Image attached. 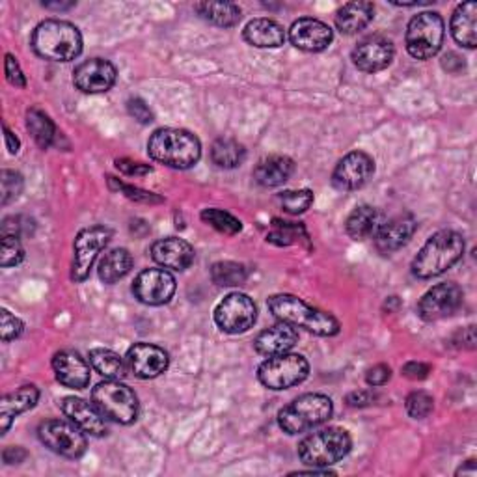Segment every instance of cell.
I'll list each match as a JSON object with an SVG mask.
<instances>
[{
    "instance_id": "d4e9b609",
    "label": "cell",
    "mask_w": 477,
    "mask_h": 477,
    "mask_svg": "<svg viewBox=\"0 0 477 477\" xmlns=\"http://www.w3.org/2000/svg\"><path fill=\"white\" fill-rule=\"evenodd\" d=\"M245 42L258 49H278L286 42V30L280 23L267 17L252 19L243 30Z\"/></svg>"
},
{
    "instance_id": "52a82bcc",
    "label": "cell",
    "mask_w": 477,
    "mask_h": 477,
    "mask_svg": "<svg viewBox=\"0 0 477 477\" xmlns=\"http://www.w3.org/2000/svg\"><path fill=\"white\" fill-rule=\"evenodd\" d=\"M92 403L99 412L119 425H129L138 418L137 393L119 381L107 379L92 390Z\"/></svg>"
},
{
    "instance_id": "ee69618b",
    "label": "cell",
    "mask_w": 477,
    "mask_h": 477,
    "mask_svg": "<svg viewBox=\"0 0 477 477\" xmlns=\"http://www.w3.org/2000/svg\"><path fill=\"white\" fill-rule=\"evenodd\" d=\"M5 73H6V78L8 83L15 88H25L26 86V78L21 71V66L17 62V58H14L12 55H6V60H5Z\"/></svg>"
},
{
    "instance_id": "f6af8a7d",
    "label": "cell",
    "mask_w": 477,
    "mask_h": 477,
    "mask_svg": "<svg viewBox=\"0 0 477 477\" xmlns=\"http://www.w3.org/2000/svg\"><path fill=\"white\" fill-rule=\"evenodd\" d=\"M117 188H122L129 200H135V202H144V204H161L163 202V198H158L153 192H147V190H142V188H137V187L117 183Z\"/></svg>"
},
{
    "instance_id": "9a60e30c",
    "label": "cell",
    "mask_w": 477,
    "mask_h": 477,
    "mask_svg": "<svg viewBox=\"0 0 477 477\" xmlns=\"http://www.w3.org/2000/svg\"><path fill=\"white\" fill-rule=\"evenodd\" d=\"M375 174V161L364 151H350L336 165L332 185L338 190L362 188Z\"/></svg>"
},
{
    "instance_id": "f5cc1de1",
    "label": "cell",
    "mask_w": 477,
    "mask_h": 477,
    "mask_svg": "<svg viewBox=\"0 0 477 477\" xmlns=\"http://www.w3.org/2000/svg\"><path fill=\"white\" fill-rule=\"evenodd\" d=\"M26 457H28V453L21 446H12V448H6L3 452V461L6 464H21Z\"/></svg>"
},
{
    "instance_id": "ba28073f",
    "label": "cell",
    "mask_w": 477,
    "mask_h": 477,
    "mask_svg": "<svg viewBox=\"0 0 477 477\" xmlns=\"http://www.w3.org/2000/svg\"><path fill=\"white\" fill-rule=\"evenodd\" d=\"M407 51L416 60H429L439 55L444 44V19L436 12L414 15L407 26Z\"/></svg>"
},
{
    "instance_id": "e0dca14e",
    "label": "cell",
    "mask_w": 477,
    "mask_h": 477,
    "mask_svg": "<svg viewBox=\"0 0 477 477\" xmlns=\"http://www.w3.org/2000/svg\"><path fill=\"white\" fill-rule=\"evenodd\" d=\"M395 56V47L391 39L381 34L364 37L352 51L354 66L364 73H377L386 69Z\"/></svg>"
},
{
    "instance_id": "7dc6e473",
    "label": "cell",
    "mask_w": 477,
    "mask_h": 477,
    "mask_svg": "<svg viewBox=\"0 0 477 477\" xmlns=\"http://www.w3.org/2000/svg\"><path fill=\"white\" fill-rule=\"evenodd\" d=\"M390 377H391V370L386 364H377L371 370H368L366 382L371 388H379V386H384L390 381Z\"/></svg>"
},
{
    "instance_id": "8d00e7d4",
    "label": "cell",
    "mask_w": 477,
    "mask_h": 477,
    "mask_svg": "<svg viewBox=\"0 0 477 477\" xmlns=\"http://www.w3.org/2000/svg\"><path fill=\"white\" fill-rule=\"evenodd\" d=\"M306 238V229L304 226L299 222H286V220H274L272 222V229L267 235V241L276 245V247H291L300 238Z\"/></svg>"
},
{
    "instance_id": "11a10c76",
    "label": "cell",
    "mask_w": 477,
    "mask_h": 477,
    "mask_svg": "<svg viewBox=\"0 0 477 477\" xmlns=\"http://www.w3.org/2000/svg\"><path fill=\"white\" fill-rule=\"evenodd\" d=\"M5 138H6V147H8V151L12 153V155H17L19 153V147H21V142H19V138L5 126Z\"/></svg>"
},
{
    "instance_id": "74e56055",
    "label": "cell",
    "mask_w": 477,
    "mask_h": 477,
    "mask_svg": "<svg viewBox=\"0 0 477 477\" xmlns=\"http://www.w3.org/2000/svg\"><path fill=\"white\" fill-rule=\"evenodd\" d=\"M202 220L206 224H209L211 228H215L217 231L224 233V235H237L238 231L243 229V224L238 218H235L233 215H229L228 211L217 209V208H209L202 211Z\"/></svg>"
},
{
    "instance_id": "c3c4849f",
    "label": "cell",
    "mask_w": 477,
    "mask_h": 477,
    "mask_svg": "<svg viewBox=\"0 0 477 477\" xmlns=\"http://www.w3.org/2000/svg\"><path fill=\"white\" fill-rule=\"evenodd\" d=\"M25 224H28V220H25L23 217H10L3 222V235H10V237H17L21 238L25 233H30V228H26Z\"/></svg>"
},
{
    "instance_id": "484cf974",
    "label": "cell",
    "mask_w": 477,
    "mask_h": 477,
    "mask_svg": "<svg viewBox=\"0 0 477 477\" xmlns=\"http://www.w3.org/2000/svg\"><path fill=\"white\" fill-rule=\"evenodd\" d=\"M299 341V332L288 323H278L258 334L254 349L263 356H278L291 350Z\"/></svg>"
},
{
    "instance_id": "836d02e7",
    "label": "cell",
    "mask_w": 477,
    "mask_h": 477,
    "mask_svg": "<svg viewBox=\"0 0 477 477\" xmlns=\"http://www.w3.org/2000/svg\"><path fill=\"white\" fill-rule=\"evenodd\" d=\"M211 158L218 168L233 170L245 163L247 149L233 138H218L211 147Z\"/></svg>"
},
{
    "instance_id": "277c9868",
    "label": "cell",
    "mask_w": 477,
    "mask_h": 477,
    "mask_svg": "<svg viewBox=\"0 0 477 477\" xmlns=\"http://www.w3.org/2000/svg\"><path fill=\"white\" fill-rule=\"evenodd\" d=\"M464 238L453 229L436 231L427 238L412 261V274L421 280H431L450 270L464 254Z\"/></svg>"
},
{
    "instance_id": "9c48e42d",
    "label": "cell",
    "mask_w": 477,
    "mask_h": 477,
    "mask_svg": "<svg viewBox=\"0 0 477 477\" xmlns=\"http://www.w3.org/2000/svg\"><path fill=\"white\" fill-rule=\"evenodd\" d=\"M112 229L96 224L76 233L73 241V261H71V280L81 284L90 276V270L101 250L110 243Z\"/></svg>"
},
{
    "instance_id": "1f68e13d",
    "label": "cell",
    "mask_w": 477,
    "mask_h": 477,
    "mask_svg": "<svg viewBox=\"0 0 477 477\" xmlns=\"http://www.w3.org/2000/svg\"><path fill=\"white\" fill-rule=\"evenodd\" d=\"M194 10L202 19H206L208 23L220 26V28L235 26L243 17L241 8H238L233 3H198L194 6Z\"/></svg>"
},
{
    "instance_id": "ac0fdd59",
    "label": "cell",
    "mask_w": 477,
    "mask_h": 477,
    "mask_svg": "<svg viewBox=\"0 0 477 477\" xmlns=\"http://www.w3.org/2000/svg\"><path fill=\"white\" fill-rule=\"evenodd\" d=\"M332 39V28L327 23L313 17H302L289 28V42L293 44V47L306 53H321L329 49Z\"/></svg>"
},
{
    "instance_id": "816d5d0a",
    "label": "cell",
    "mask_w": 477,
    "mask_h": 477,
    "mask_svg": "<svg viewBox=\"0 0 477 477\" xmlns=\"http://www.w3.org/2000/svg\"><path fill=\"white\" fill-rule=\"evenodd\" d=\"M375 401V393L368 391V390H360V391H350L347 395V405L349 407H368Z\"/></svg>"
},
{
    "instance_id": "5bb4252c",
    "label": "cell",
    "mask_w": 477,
    "mask_h": 477,
    "mask_svg": "<svg viewBox=\"0 0 477 477\" xmlns=\"http://www.w3.org/2000/svg\"><path fill=\"white\" fill-rule=\"evenodd\" d=\"M135 297L147 306H163L176 293V278L167 269H146L133 284Z\"/></svg>"
},
{
    "instance_id": "7402d4cb",
    "label": "cell",
    "mask_w": 477,
    "mask_h": 477,
    "mask_svg": "<svg viewBox=\"0 0 477 477\" xmlns=\"http://www.w3.org/2000/svg\"><path fill=\"white\" fill-rule=\"evenodd\" d=\"M149 254L155 263H158L163 269H170V270L188 269L196 256L192 245L179 237L158 238V241L151 245Z\"/></svg>"
},
{
    "instance_id": "f907efd6",
    "label": "cell",
    "mask_w": 477,
    "mask_h": 477,
    "mask_svg": "<svg viewBox=\"0 0 477 477\" xmlns=\"http://www.w3.org/2000/svg\"><path fill=\"white\" fill-rule=\"evenodd\" d=\"M401 373H403V377H407L411 381H423V379L429 377L431 366L423 364V362H409V364L403 366Z\"/></svg>"
},
{
    "instance_id": "b9f144b4",
    "label": "cell",
    "mask_w": 477,
    "mask_h": 477,
    "mask_svg": "<svg viewBox=\"0 0 477 477\" xmlns=\"http://www.w3.org/2000/svg\"><path fill=\"white\" fill-rule=\"evenodd\" d=\"M0 183H3V206H8L10 202H14L15 198L23 192V176L19 172L3 170Z\"/></svg>"
},
{
    "instance_id": "d6a6232c",
    "label": "cell",
    "mask_w": 477,
    "mask_h": 477,
    "mask_svg": "<svg viewBox=\"0 0 477 477\" xmlns=\"http://www.w3.org/2000/svg\"><path fill=\"white\" fill-rule=\"evenodd\" d=\"M90 366L105 379L122 381L127 375V364L124 358L110 349L90 350Z\"/></svg>"
},
{
    "instance_id": "d6986e66",
    "label": "cell",
    "mask_w": 477,
    "mask_h": 477,
    "mask_svg": "<svg viewBox=\"0 0 477 477\" xmlns=\"http://www.w3.org/2000/svg\"><path fill=\"white\" fill-rule=\"evenodd\" d=\"M127 368L138 379H155L168 368V352L151 343H135L127 350Z\"/></svg>"
},
{
    "instance_id": "7a4b0ae2",
    "label": "cell",
    "mask_w": 477,
    "mask_h": 477,
    "mask_svg": "<svg viewBox=\"0 0 477 477\" xmlns=\"http://www.w3.org/2000/svg\"><path fill=\"white\" fill-rule=\"evenodd\" d=\"M147 153L153 161L176 170L192 168L202 157V144L185 129H157L147 140Z\"/></svg>"
},
{
    "instance_id": "f546056e",
    "label": "cell",
    "mask_w": 477,
    "mask_h": 477,
    "mask_svg": "<svg viewBox=\"0 0 477 477\" xmlns=\"http://www.w3.org/2000/svg\"><path fill=\"white\" fill-rule=\"evenodd\" d=\"M477 5L475 3H462L455 8L453 17H452V34L453 39L466 47V49H473L477 46Z\"/></svg>"
},
{
    "instance_id": "4fadbf2b",
    "label": "cell",
    "mask_w": 477,
    "mask_h": 477,
    "mask_svg": "<svg viewBox=\"0 0 477 477\" xmlns=\"http://www.w3.org/2000/svg\"><path fill=\"white\" fill-rule=\"evenodd\" d=\"M462 289L453 284H439L431 288L418 302V315L423 321H441L446 320V317L453 315L461 304H462Z\"/></svg>"
},
{
    "instance_id": "db71d44e",
    "label": "cell",
    "mask_w": 477,
    "mask_h": 477,
    "mask_svg": "<svg viewBox=\"0 0 477 477\" xmlns=\"http://www.w3.org/2000/svg\"><path fill=\"white\" fill-rule=\"evenodd\" d=\"M442 67L450 73H459L461 69H464V60L455 53H448L442 58Z\"/></svg>"
},
{
    "instance_id": "cb8c5ba5",
    "label": "cell",
    "mask_w": 477,
    "mask_h": 477,
    "mask_svg": "<svg viewBox=\"0 0 477 477\" xmlns=\"http://www.w3.org/2000/svg\"><path fill=\"white\" fill-rule=\"evenodd\" d=\"M37 400H39V390L34 384H25L15 391L5 395L3 403H0V432L6 434L14 420L19 414L34 409Z\"/></svg>"
},
{
    "instance_id": "ab89813d",
    "label": "cell",
    "mask_w": 477,
    "mask_h": 477,
    "mask_svg": "<svg viewBox=\"0 0 477 477\" xmlns=\"http://www.w3.org/2000/svg\"><path fill=\"white\" fill-rule=\"evenodd\" d=\"M405 407H407L409 416H412L414 420H423L432 412V407H434L432 395H429L427 391H412L407 397Z\"/></svg>"
},
{
    "instance_id": "8fae6325",
    "label": "cell",
    "mask_w": 477,
    "mask_h": 477,
    "mask_svg": "<svg viewBox=\"0 0 477 477\" xmlns=\"http://www.w3.org/2000/svg\"><path fill=\"white\" fill-rule=\"evenodd\" d=\"M37 436L46 448L66 459H81L88 448L86 432L78 429L73 421L47 420L39 423Z\"/></svg>"
},
{
    "instance_id": "2e32d148",
    "label": "cell",
    "mask_w": 477,
    "mask_h": 477,
    "mask_svg": "<svg viewBox=\"0 0 477 477\" xmlns=\"http://www.w3.org/2000/svg\"><path fill=\"white\" fill-rule=\"evenodd\" d=\"M116 66L105 58L86 60L73 71V85L83 94H105L116 85Z\"/></svg>"
},
{
    "instance_id": "7bdbcfd3",
    "label": "cell",
    "mask_w": 477,
    "mask_h": 477,
    "mask_svg": "<svg viewBox=\"0 0 477 477\" xmlns=\"http://www.w3.org/2000/svg\"><path fill=\"white\" fill-rule=\"evenodd\" d=\"M23 330L25 325L19 317L12 315L8 310H3V313H0V338H3V341L8 343L12 340H17Z\"/></svg>"
},
{
    "instance_id": "e575fe53",
    "label": "cell",
    "mask_w": 477,
    "mask_h": 477,
    "mask_svg": "<svg viewBox=\"0 0 477 477\" xmlns=\"http://www.w3.org/2000/svg\"><path fill=\"white\" fill-rule=\"evenodd\" d=\"M26 129L30 131L34 142L44 149L53 146L56 138V127L53 124V119L39 108H30L26 112Z\"/></svg>"
},
{
    "instance_id": "44dd1931",
    "label": "cell",
    "mask_w": 477,
    "mask_h": 477,
    "mask_svg": "<svg viewBox=\"0 0 477 477\" xmlns=\"http://www.w3.org/2000/svg\"><path fill=\"white\" fill-rule=\"evenodd\" d=\"M56 381L71 390H85L90 384V364L75 350H60L53 356Z\"/></svg>"
},
{
    "instance_id": "4dcf8cb0",
    "label": "cell",
    "mask_w": 477,
    "mask_h": 477,
    "mask_svg": "<svg viewBox=\"0 0 477 477\" xmlns=\"http://www.w3.org/2000/svg\"><path fill=\"white\" fill-rule=\"evenodd\" d=\"M133 263V256L126 249H114L107 252L97 267L99 280L103 284H116L131 272Z\"/></svg>"
},
{
    "instance_id": "f1b7e54d",
    "label": "cell",
    "mask_w": 477,
    "mask_h": 477,
    "mask_svg": "<svg viewBox=\"0 0 477 477\" xmlns=\"http://www.w3.org/2000/svg\"><path fill=\"white\" fill-rule=\"evenodd\" d=\"M373 14L375 6L371 3H347L336 14V28L345 36L358 34L373 21Z\"/></svg>"
},
{
    "instance_id": "60d3db41",
    "label": "cell",
    "mask_w": 477,
    "mask_h": 477,
    "mask_svg": "<svg viewBox=\"0 0 477 477\" xmlns=\"http://www.w3.org/2000/svg\"><path fill=\"white\" fill-rule=\"evenodd\" d=\"M25 259V249L17 237L3 235V254H0V265L5 269L15 267Z\"/></svg>"
},
{
    "instance_id": "7c38bea8",
    "label": "cell",
    "mask_w": 477,
    "mask_h": 477,
    "mask_svg": "<svg viewBox=\"0 0 477 477\" xmlns=\"http://www.w3.org/2000/svg\"><path fill=\"white\" fill-rule=\"evenodd\" d=\"M258 320L254 300L245 293H229L215 308V323L226 334L249 332Z\"/></svg>"
},
{
    "instance_id": "83f0119b",
    "label": "cell",
    "mask_w": 477,
    "mask_h": 477,
    "mask_svg": "<svg viewBox=\"0 0 477 477\" xmlns=\"http://www.w3.org/2000/svg\"><path fill=\"white\" fill-rule=\"evenodd\" d=\"M384 215L373 206H358L345 222V231L354 241H366L377 235L379 228L384 224Z\"/></svg>"
},
{
    "instance_id": "bcb514c9",
    "label": "cell",
    "mask_w": 477,
    "mask_h": 477,
    "mask_svg": "<svg viewBox=\"0 0 477 477\" xmlns=\"http://www.w3.org/2000/svg\"><path fill=\"white\" fill-rule=\"evenodd\" d=\"M127 110L140 124H151L153 122V112L149 110L146 101H142L140 97H131L127 101Z\"/></svg>"
},
{
    "instance_id": "f35d334b",
    "label": "cell",
    "mask_w": 477,
    "mask_h": 477,
    "mask_svg": "<svg viewBox=\"0 0 477 477\" xmlns=\"http://www.w3.org/2000/svg\"><path fill=\"white\" fill-rule=\"evenodd\" d=\"M280 204L286 213L300 215L306 213L313 204V192L308 188L300 190H286L280 194Z\"/></svg>"
},
{
    "instance_id": "6f0895ef",
    "label": "cell",
    "mask_w": 477,
    "mask_h": 477,
    "mask_svg": "<svg viewBox=\"0 0 477 477\" xmlns=\"http://www.w3.org/2000/svg\"><path fill=\"white\" fill-rule=\"evenodd\" d=\"M46 8H49V10H69V8H73L75 6V3H69V5H62V3H46L44 5Z\"/></svg>"
},
{
    "instance_id": "8992f818",
    "label": "cell",
    "mask_w": 477,
    "mask_h": 477,
    "mask_svg": "<svg viewBox=\"0 0 477 477\" xmlns=\"http://www.w3.org/2000/svg\"><path fill=\"white\" fill-rule=\"evenodd\" d=\"M332 400L323 393H304L278 412V425L288 434L306 432L332 418Z\"/></svg>"
},
{
    "instance_id": "ffe728a7",
    "label": "cell",
    "mask_w": 477,
    "mask_h": 477,
    "mask_svg": "<svg viewBox=\"0 0 477 477\" xmlns=\"http://www.w3.org/2000/svg\"><path fill=\"white\" fill-rule=\"evenodd\" d=\"M418 229V220L414 215L411 213H403V215H397L390 220H384V224L379 228L375 238V245L381 252L390 254L403 249L412 235Z\"/></svg>"
},
{
    "instance_id": "30bf717a",
    "label": "cell",
    "mask_w": 477,
    "mask_h": 477,
    "mask_svg": "<svg viewBox=\"0 0 477 477\" xmlns=\"http://www.w3.org/2000/svg\"><path fill=\"white\" fill-rule=\"evenodd\" d=\"M310 375V364L300 354L269 356L259 370L258 379L269 390H288L304 382Z\"/></svg>"
},
{
    "instance_id": "4316f807",
    "label": "cell",
    "mask_w": 477,
    "mask_h": 477,
    "mask_svg": "<svg viewBox=\"0 0 477 477\" xmlns=\"http://www.w3.org/2000/svg\"><path fill=\"white\" fill-rule=\"evenodd\" d=\"M295 172V163L286 155H270L261 158L254 168V179L258 185L274 188L284 185Z\"/></svg>"
},
{
    "instance_id": "9f6ffc18",
    "label": "cell",
    "mask_w": 477,
    "mask_h": 477,
    "mask_svg": "<svg viewBox=\"0 0 477 477\" xmlns=\"http://www.w3.org/2000/svg\"><path fill=\"white\" fill-rule=\"evenodd\" d=\"M477 473V466H475V461H468L466 462V466H462V468H459L457 470V475H475Z\"/></svg>"
},
{
    "instance_id": "3957f363",
    "label": "cell",
    "mask_w": 477,
    "mask_h": 477,
    "mask_svg": "<svg viewBox=\"0 0 477 477\" xmlns=\"http://www.w3.org/2000/svg\"><path fill=\"white\" fill-rule=\"evenodd\" d=\"M34 53L51 62H71L83 53V36L67 21L47 19L32 32Z\"/></svg>"
},
{
    "instance_id": "681fc988",
    "label": "cell",
    "mask_w": 477,
    "mask_h": 477,
    "mask_svg": "<svg viewBox=\"0 0 477 477\" xmlns=\"http://www.w3.org/2000/svg\"><path fill=\"white\" fill-rule=\"evenodd\" d=\"M116 167H117L119 172H124L127 176H146V174H149L153 170L149 165L135 163V161H129V158H117Z\"/></svg>"
},
{
    "instance_id": "5b68a950",
    "label": "cell",
    "mask_w": 477,
    "mask_h": 477,
    "mask_svg": "<svg viewBox=\"0 0 477 477\" xmlns=\"http://www.w3.org/2000/svg\"><path fill=\"white\" fill-rule=\"evenodd\" d=\"M350 434L341 427L317 431L299 444V459L311 468H329L349 455Z\"/></svg>"
},
{
    "instance_id": "d590c367",
    "label": "cell",
    "mask_w": 477,
    "mask_h": 477,
    "mask_svg": "<svg viewBox=\"0 0 477 477\" xmlns=\"http://www.w3.org/2000/svg\"><path fill=\"white\" fill-rule=\"evenodd\" d=\"M211 278L217 286L224 288H235L247 282L249 270L243 263L237 261H218L211 269Z\"/></svg>"
},
{
    "instance_id": "6da1fadb",
    "label": "cell",
    "mask_w": 477,
    "mask_h": 477,
    "mask_svg": "<svg viewBox=\"0 0 477 477\" xmlns=\"http://www.w3.org/2000/svg\"><path fill=\"white\" fill-rule=\"evenodd\" d=\"M267 306L278 321L288 323L295 329H304L321 338H332L340 334L341 327L334 315L320 308L310 306L308 302H304L295 295H288V293L272 295L267 300Z\"/></svg>"
},
{
    "instance_id": "603a6c76",
    "label": "cell",
    "mask_w": 477,
    "mask_h": 477,
    "mask_svg": "<svg viewBox=\"0 0 477 477\" xmlns=\"http://www.w3.org/2000/svg\"><path fill=\"white\" fill-rule=\"evenodd\" d=\"M62 412L69 418V421L90 436H105L108 432L107 418L94 403H88L81 397H66L62 401Z\"/></svg>"
}]
</instances>
